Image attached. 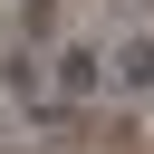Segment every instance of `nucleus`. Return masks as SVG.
<instances>
[{
  "mask_svg": "<svg viewBox=\"0 0 154 154\" xmlns=\"http://www.w3.org/2000/svg\"><path fill=\"white\" fill-rule=\"evenodd\" d=\"M58 87H67V96H96V87H106V67L77 48V58H58Z\"/></svg>",
  "mask_w": 154,
  "mask_h": 154,
  "instance_id": "1",
  "label": "nucleus"
},
{
  "mask_svg": "<svg viewBox=\"0 0 154 154\" xmlns=\"http://www.w3.org/2000/svg\"><path fill=\"white\" fill-rule=\"evenodd\" d=\"M116 87H154V48H144V38L116 48Z\"/></svg>",
  "mask_w": 154,
  "mask_h": 154,
  "instance_id": "2",
  "label": "nucleus"
}]
</instances>
